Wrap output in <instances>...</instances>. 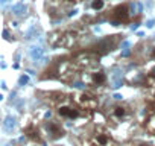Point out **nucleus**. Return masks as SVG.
<instances>
[{"label": "nucleus", "instance_id": "6", "mask_svg": "<svg viewBox=\"0 0 155 146\" xmlns=\"http://www.w3.org/2000/svg\"><path fill=\"white\" fill-rule=\"evenodd\" d=\"M102 8H104V0H93V2H91V9L101 11Z\"/></svg>", "mask_w": 155, "mask_h": 146}, {"label": "nucleus", "instance_id": "9", "mask_svg": "<svg viewBox=\"0 0 155 146\" xmlns=\"http://www.w3.org/2000/svg\"><path fill=\"white\" fill-rule=\"evenodd\" d=\"M152 58H155V47L152 49Z\"/></svg>", "mask_w": 155, "mask_h": 146}, {"label": "nucleus", "instance_id": "1", "mask_svg": "<svg viewBox=\"0 0 155 146\" xmlns=\"http://www.w3.org/2000/svg\"><path fill=\"white\" fill-rule=\"evenodd\" d=\"M113 17L117 20V22H126L129 18V9L126 5H120L117 6L114 11H113Z\"/></svg>", "mask_w": 155, "mask_h": 146}, {"label": "nucleus", "instance_id": "3", "mask_svg": "<svg viewBox=\"0 0 155 146\" xmlns=\"http://www.w3.org/2000/svg\"><path fill=\"white\" fill-rule=\"evenodd\" d=\"M93 82L97 84V85L105 84V82H107V75H105L104 71H96V73H93Z\"/></svg>", "mask_w": 155, "mask_h": 146}, {"label": "nucleus", "instance_id": "2", "mask_svg": "<svg viewBox=\"0 0 155 146\" xmlns=\"http://www.w3.org/2000/svg\"><path fill=\"white\" fill-rule=\"evenodd\" d=\"M58 113H59V116L68 117V119H76L78 116H79V111L74 110V108H70V107H59Z\"/></svg>", "mask_w": 155, "mask_h": 146}, {"label": "nucleus", "instance_id": "7", "mask_svg": "<svg viewBox=\"0 0 155 146\" xmlns=\"http://www.w3.org/2000/svg\"><path fill=\"white\" fill-rule=\"evenodd\" d=\"M97 141H99L101 144H107V143H108V137L101 134V135H97Z\"/></svg>", "mask_w": 155, "mask_h": 146}, {"label": "nucleus", "instance_id": "4", "mask_svg": "<svg viewBox=\"0 0 155 146\" xmlns=\"http://www.w3.org/2000/svg\"><path fill=\"white\" fill-rule=\"evenodd\" d=\"M50 131H52V134H53V137H59V135H62V131L55 125V123H49V126H47Z\"/></svg>", "mask_w": 155, "mask_h": 146}, {"label": "nucleus", "instance_id": "5", "mask_svg": "<svg viewBox=\"0 0 155 146\" xmlns=\"http://www.w3.org/2000/svg\"><path fill=\"white\" fill-rule=\"evenodd\" d=\"M113 113H114V116H116V117L122 119V117L126 114V110H125L123 107H120V105H119V107H116V108H114V111H113Z\"/></svg>", "mask_w": 155, "mask_h": 146}, {"label": "nucleus", "instance_id": "8", "mask_svg": "<svg viewBox=\"0 0 155 146\" xmlns=\"http://www.w3.org/2000/svg\"><path fill=\"white\" fill-rule=\"evenodd\" d=\"M28 82V76H21L20 78V84H26Z\"/></svg>", "mask_w": 155, "mask_h": 146}]
</instances>
